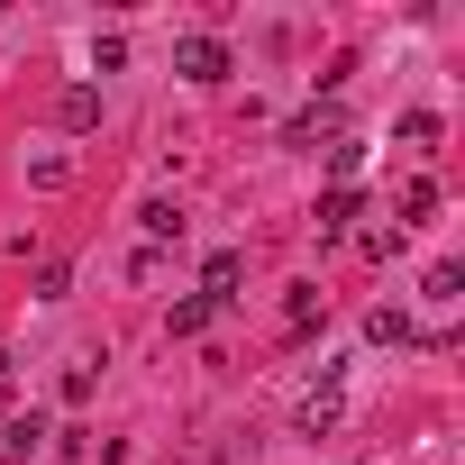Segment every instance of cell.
I'll return each mask as SVG.
<instances>
[{"instance_id": "6da1fadb", "label": "cell", "mask_w": 465, "mask_h": 465, "mask_svg": "<svg viewBox=\"0 0 465 465\" xmlns=\"http://www.w3.org/2000/svg\"><path fill=\"white\" fill-rule=\"evenodd\" d=\"M173 74L183 83H228V37H210V28L173 37Z\"/></svg>"}, {"instance_id": "7a4b0ae2", "label": "cell", "mask_w": 465, "mask_h": 465, "mask_svg": "<svg viewBox=\"0 0 465 465\" xmlns=\"http://www.w3.org/2000/svg\"><path fill=\"white\" fill-rule=\"evenodd\" d=\"M238 283H247V256H238V247H219V256L201 265V302H210V311L238 302Z\"/></svg>"}, {"instance_id": "3957f363", "label": "cell", "mask_w": 465, "mask_h": 465, "mask_svg": "<svg viewBox=\"0 0 465 465\" xmlns=\"http://www.w3.org/2000/svg\"><path fill=\"white\" fill-rule=\"evenodd\" d=\"M46 447V411H19V420H0V465H28Z\"/></svg>"}, {"instance_id": "277c9868", "label": "cell", "mask_w": 465, "mask_h": 465, "mask_svg": "<svg viewBox=\"0 0 465 465\" xmlns=\"http://www.w3.org/2000/svg\"><path fill=\"white\" fill-rule=\"evenodd\" d=\"M55 128H64V137L101 128V92H92V83H64V92H55Z\"/></svg>"}, {"instance_id": "5b68a950", "label": "cell", "mask_w": 465, "mask_h": 465, "mask_svg": "<svg viewBox=\"0 0 465 465\" xmlns=\"http://www.w3.org/2000/svg\"><path fill=\"white\" fill-rule=\"evenodd\" d=\"M292 420H302V438H329V429H338V374H320V392H302Z\"/></svg>"}, {"instance_id": "8992f818", "label": "cell", "mask_w": 465, "mask_h": 465, "mask_svg": "<svg viewBox=\"0 0 465 465\" xmlns=\"http://www.w3.org/2000/svg\"><path fill=\"white\" fill-rule=\"evenodd\" d=\"M320 137H338V110H329V101H311V110L283 119V146H320Z\"/></svg>"}, {"instance_id": "52a82bcc", "label": "cell", "mask_w": 465, "mask_h": 465, "mask_svg": "<svg viewBox=\"0 0 465 465\" xmlns=\"http://www.w3.org/2000/svg\"><path fill=\"white\" fill-rule=\"evenodd\" d=\"M311 219H320V238H347V219H356V183H329Z\"/></svg>"}, {"instance_id": "ba28073f", "label": "cell", "mask_w": 465, "mask_h": 465, "mask_svg": "<svg viewBox=\"0 0 465 465\" xmlns=\"http://www.w3.org/2000/svg\"><path fill=\"white\" fill-rule=\"evenodd\" d=\"M320 320H329V292H311V283H302V292L283 302V329H292V338H311Z\"/></svg>"}, {"instance_id": "9c48e42d", "label": "cell", "mask_w": 465, "mask_h": 465, "mask_svg": "<svg viewBox=\"0 0 465 465\" xmlns=\"http://www.w3.org/2000/svg\"><path fill=\"white\" fill-rule=\"evenodd\" d=\"M210 320H219V311H210V302H201V292H183V302H173V311H164V338H201V329H210Z\"/></svg>"}, {"instance_id": "30bf717a", "label": "cell", "mask_w": 465, "mask_h": 465, "mask_svg": "<svg viewBox=\"0 0 465 465\" xmlns=\"http://www.w3.org/2000/svg\"><path fill=\"white\" fill-rule=\"evenodd\" d=\"M365 338H374V347H411V311H401V302L365 311Z\"/></svg>"}, {"instance_id": "8fae6325", "label": "cell", "mask_w": 465, "mask_h": 465, "mask_svg": "<svg viewBox=\"0 0 465 465\" xmlns=\"http://www.w3.org/2000/svg\"><path fill=\"white\" fill-rule=\"evenodd\" d=\"M137 228H146V247H173V238H183V210H173V201H146Z\"/></svg>"}, {"instance_id": "7c38bea8", "label": "cell", "mask_w": 465, "mask_h": 465, "mask_svg": "<svg viewBox=\"0 0 465 465\" xmlns=\"http://www.w3.org/2000/svg\"><path fill=\"white\" fill-rule=\"evenodd\" d=\"M438 137H447L438 110H401V146H438Z\"/></svg>"}, {"instance_id": "4fadbf2b", "label": "cell", "mask_w": 465, "mask_h": 465, "mask_svg": "<svg viewBox=\"0 0 465 465\" xmlns=\"http://www.w3.org/2000/svg\"><path fill=\"white\" fill-rule=\"evenodd\" d=\"M429 210H438V183H429V173L401 183V219H429ZM401 219H392V228H401Z\"/></svg>"}, {"instance_id": "5bb4252c", "label": "cell", "mask_w": 465, "mask_h": 465, "mask_svg": "<svg viewBox=\"0 0 465 465\" xmlns=\"http://www.w3.org/2000/svg\"><path fill=\"white\" fill-rule=\"evenodd\" d=\"M119 64H128V37H119V28H110V37H92V74H119Z\"/></svg>"}, {"instance_id": "9a60e30c", "label": "cell", "mask_w": 465, "mask_h": 465, "mask_svg": "<svg viewBox=\"0 0 465 465\" xmlns=\"http://www.w3.org/2000/svg\"><path fill=\"white\" fill-rule=\"evenodd\" d=\"M356 164H365V146H356V137H338V146H329V183H356Z\"/></svg>"}, {"instance_id": "2e32d148", "label": "cell", "mask_w": 465, "mask_h": 465, "mask_svg": "<svg viewBox=\"0 0 465 465\" xmlns=\"http://www.w3.org/2000/svg\"><path fill=\"white\" fill-rule=\"evenodd\" d=\"M74 292V265H37V302H64Z\"/></svg>"}, {"instance_id": "e0dca14e", "label": "cell", "mask_w": 465, "mask_h": 465, "mask_svg": "<svg viewBox=\"0 0 465 465\" xmlns=\"http://www.w3.org/2000/svg\"><path fill=\"white\" fill-rule=\"evenodd\" d=\"M92 383H101V365H64V401H74V411L92 401Z\"/></svg>"}, {"instance_id": "ac0fdd59", "label": "cell", "mask_w": 465, "mask_h": 465, "mask_svg": "<svg viewBox=\"0 0 465 465\" xmlns=\"http://www.w3.org/2000/svg\"><path fill=\"white\" fill-rule=\"evenodd\" d=\"M0 383H10V356H0Z\"/></svg>"}]
</instances>
